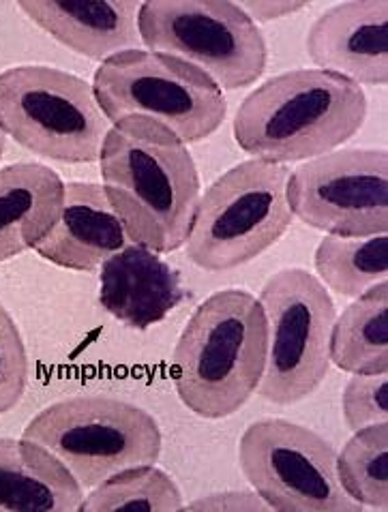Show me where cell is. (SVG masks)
Wrapping results in <instances>:
<instances>
[{
    "instance_id": "6da1fadb",
    "label": "cell",
    "mask_w": 388,
    "mask_h": 512,
    "mask_svg": "<svg viewBox=\"0 0 388 512\" xmlns=\"http://www.w3.org/2000/svg\"><path fill=\"white\" fill-rule=\"evenodd\" d=\"M365 118L363 86L322 69H294L245 97L234 138L253 159L286 165L333 153L361 131Z\"/></svg>"
},
{
    "instance_id": "7a4b0ae2",
    "label": "cell",
    "mask_w": 388,
    "mask_h": 512,
    "mask_svg": "<svg viewBox=\"0 0 388 512\" xmlns=\"http://www.w3.org/2000/svg\"><path fill=\"white\" fill-rule=\"evenodd\" d=\"M266 354L260 300L247 290L215 292L193 311L174 348L176 393L200 418H228L258 390Z\"/></svg>"
},
{
    "instance_id": "3957f363",
    "label": "cell",
    "mask_w": 388,
    "mask_h": 512,
    "mask_svg": "<svg viewBox=\"0 0 388 512\" xmlns=\"http://www.w3.org/2000/svg\"><path fill=\"white\" fill-rule=\"evenodd\" d=\"M99 165L103 187L131 243L155 253L187 243L202 185L185 144L112 127Z\"/></svg>"
},
{
    "instance_id": "277c9868",
    "label": "cell",
    "mask_w": 388,
    "mask_h": 512,
    "mask_svg": "<svg viewBox=\"0 0 388 512\" xmlns=\"http://www.w3.org/2000/svg\"><path fill=\"white\" fill-rule=\"evenodd\" d=\"M93 93L116 129L198 144L228 114L223 90L183 60L148 50L121 52L95 71Z\"/></svg>"
},
{
    "instance_id": "5b68a950",
    "label": "cell",
    "mask_w": 388,
    "mask_h": 512,
    "mask_svg": "<svg viewBox=\"0 0 388 512\" xmlns=\"http://www.w3.org/2000/svg\"><path fill=\"white\" fill-rule=\"evenodd\" d=\"M288 180L286 165L262 159H249L223 172L200 195L185 243L189 260L208 273H219L271 249L294 219Z\"/></svg>"
},
{
    "instance_id": "8992f818",
    "label": "cell",
    "mask_w": 388,
    "mask_h": 512,
    "mask_svg": "<svg viewBox=\"0 0 388 512\" xmlns=\"http://www.w3.org/2000/svg\"><path fill=\"white\" fill-rule=\"evenodd\" d=\"M22 438L46 448L86 489L125 470L155 465L163 446L151 414L129 401L101 395L48 405L26 425Z\"/></svg>"
},
{
    "instance_id": "52a82bcc",
    "label": "cell",
    "mask_w": 388,
    "mask_h": 512,
    "mask_svg": "<svg viewBox=\"0 0 388 512\" xmlns=\"http://www.w3.org/2000/svg\"><path fill=\"white\" fill-rule=\"evenodd\" d=\"M0 131L39 157L93 163L110 129L86 80L56 67L22 65L0 73Z\"/></svg>"
},
{
    "instance_id": "ba28073f",
    "label": "cell",
    "mask_w": 388,
    "mask_h": 512,
    "mask_svg": "<svg viewBox=\"0 0 388 512\" xmlns=\"http://www.w3.org/2000/svg\"><path fill=\"white\" fill-rule=\"evenodd\" d=\"M138 30L148 52L183 60L221 90L251 86L266 69L260 26L230 0H148Z\"/></svg>"
},
{
    "instance_id": "9c48e42d",
    "label": "cell",
    "mask_w": 388,
    "mask_h": 512,
    "mask_svg": "<svg viewBox=\"0 0 388 512\" xmlns=\"http://www.w3.org/2000/svg\"><path fill=\"white\" fill-rule=\"evenodd\" d=\"M260 305L268 354L258 393L271 403L307 399L331 369V330L337 309L322 281L303 268L279 270L264 283Z\"/></svg>"
},
{
    "instance_id": "30bf717a",
    "label": "cell",
    "mask_w": 388,
    "mask_h": 512,
    "mask_svg": "<svg viewBox=\"0 0 388 512\" xmlns=\"http://www.w3.org/2000/svg\"><path fill=\"white\" fill-rule=\"evenodd\" d=\"M249 485L277 512H358L343 489L337 453L322 435L283 418L251 423L238 442Z\"/></svg>"
},
{
    "instance_id": "8fae6325",
    "label": "cell",
    "mask_w": 388,
    "mask_h": 512,
    "mask_svg": "<svg viewBox=\"0 0 388 512\" xmlns=\"http://www.w3.org/2000/svg\"><path fill=\"white\" fill-rule=\"evenodd\" d=\"M288 202L309 228L343 238L388 230V155L346 148L309 159L290 172Z\"/></svg>"
},
{
    "instance_id": "7c38bea8",
    "label": "cell",
    "mask_w": 388,
    "mask_h": 512,
    "mask_svg": "<svg viewBox=\"0 0 388 512\" xmlns=\"http://www.w3.org/2000/svg\"><path fill=\"white\" fill-rule=\"evenodd\" d=\"M307 54L322 71L358 86L388 82V3L352 0L322 13L307 33Z\"/></svg>"
},
{
    "instance_id": "4fadbf2b",
    "label": "cell",
    "mask_w": 388,
    "mask_h": 512,
    "mask_svg": "<svg viewBox=\"0 0 388 512\" xmlns=\"http://www.w3.org/2000/svg\"><path fill=\"white\" fill-rule=\"evenodd\" d=\"M129 245L106 187L97 183H67L61 215L52 230L35 245L43 260L69 270H95Z\"/></svg>"
},
{
    "instance_id": "5bb4252c",
    "label": "cell",
    "mask_w": 388,
    "mask_h": 512,
    "mask_svg": "<svg viewBox=\"0 0 388 512\" xmlns=\"http://www.w3.org/2000/svg\"><path fill=\"white\" fill-rule=\"evenodd\" d=\"M140 5L136 0H20L18 9L69 50L106 63L138 50Z\"/></svg>"
},
{
    "instance_id": "9a60e30c",
    "label": "cell",
    "mask_w": 388,
    "mask_h": 512,
    "mask_svg": "<svg viewBox=\"0 0 388 512\" xmlns=\"http://www.w3.org/2000/svg\"><path fill=\"white\" fill-rule=\"evenodd\" d=\"M99 303L127 328L146 330L183 303L176 270L159 255L131 243L101 264Z\"/></svg>"
},
{
    "instance_id": "2e32d148",
    "label": "cell",
    "mask_w": 388,
    "mask_h": 512,
    "mask_svg": "<svg viewBox=\"0 0 388 512\" xmlns=\"http://www.w3.org/2000/svg\"><path fill=\"white\" fill-rule=\"evenodd\" d=\"M84 487L46 448L0 438V512H73Z\"/></svg>"
},
{
    "instance_id": "e0dca14e",
    "label": "cell",
    "mask_w": 388,
    "mask_h": 512,
    "mask_svg": "<svg viewBox=\"0 0 388 512\" xmlns=\"http://www.w3.org/2000/svg\"><path fill=\"white\" fill-rule=\"evenodd\" d=\"M65 183L41 163L0 168V262L35 249L61 215Z\"/></svg>"
},
{
    "instance_id": "ac0fdd59",
    "label": "cell",
    "mask_w": 388,
    "mask_h": 512,
    "mask_svg": "<svg viewBox=\"0 0 388 512\" xmlns=\"http://www.w3.org/2000/svg\"><path fill=\"white\" fill-rule=\"evenodd\" d=\"M331 363L352 375L388 371V285L378 283L335 318Z\"/></svg>"
},
{
    "instance_id": "d6986e66",
    "label": "cell",
    "mask_w": 388,
    "mask_h": 512,
    "mask_svg": "<svg viewBox=\"0 0 388 512\" xmlns=\"http://www.w3.org/2000/svg\"><path fill=\"white\" fill-rule=\"evenodd\" d=\"M313 264L324 288L339 296L358 298L386 281L388 238L386 234L365 238L328 234L318 245Z\"/></svg>"
},
{
    "instance_id": "ffe728a7",
    "label": "cell",
    "mask_w": 388,
    "mask_h": 512,
    "mask_svg": "<svg viewBox=\"0 0 388 512\" xmlns=\"http://www.w3.org/2000/svg\"><path fill=\"white\" fill-rule=\"evenodd\" d=\"M82 512H174L185 510L183 493L155 465L125 470L108 478L86 495Z\"/></svg>"
},
{
    "instance_id": "44dd1931",
    "label": "cell",
    "mask_w": 388,
    "mask_h": 512,
    "mask_svg": "<svg viewBox=\"0 0 388 512\" xmlns=\"http://www.w3.org/2000/svg\"><path fill=\"white\" fill-rule=\"evenodd\" d=\"M337 474L352 500L388 510V425L354 431V438L337 455Z\"/></svg>"
},
{
    "instance_id": "7402d4cb",
    "label": "cell",
    "mask_w": 388,
    "mask_h": 512,
    "mask_svg": "<svg viewBox=\"0 0 388 512\" xmlns=\"http://www.w3.org/2000/svg\"><path fill=\"white\" fill-rule=\"evenodd\" d=\"M28 384V354L20 328L0 305V414L22 401Z\"/></svg>"
},
{
    "instance_id": "603a6c76",
    "label": "cell",
    "mask_w": 388,
    "mask_h": 512,
    "mask_svg": "<svg viewBox=\"0 0 388 512\" xmlns=\"http://www.w3.org/2000/svg\"><path fill=\"white\" fill-rule=\"evenodd\" d=\"M343 418L352 431H361L388 420L386 373L354 375L343 388Z\"/></svg>"
},
{
    "instance_id": "cb8c5ba5",
    "label": "cell",
    "mask_w": 388,
    "mask_h": 512,
    "mask_svg": "<svg viewBox=\"0 0 388 512\" xmlns=\"http://www.w3.org/2000/svg\"><path fill=\"white\" fill-rule=\"evenodd\" d=\"M185 510H213V512H258V510H271L268 504L260 498L256 491H223L204 495V498L191 502Z\"/></svg>"
},
{
    "instance_id": "d4e9b609",
    "label": "cell",
    "mask_w": 388,
    "mask_h": 512,
    "mask_svg": "<svg viewBox=\"0 0 388 512\" xmlns=\"http://www.w3.org/2000/svg\"><path fill=\"white\" fill-rule=\"evenodd\" d=\"M238 7L256 24H266L307 9V3H301V0H247V3H238Z\"/></svg>"
},
{
    "instance_id": "484cf974",
    "label": "cell",
    "mask_w": 388,
    "mask_h": 512,
    "mask_svg": "<svg viewBox=\"0 0 388 512\" xmlns=\"http://www.w3.org/2000/svg\"><path fill=\"white\" fill-rule=\"evenodd\" d=\"M3 155H5V133L0 131V159H3Z\"/></svg>"
}]
</instances>
